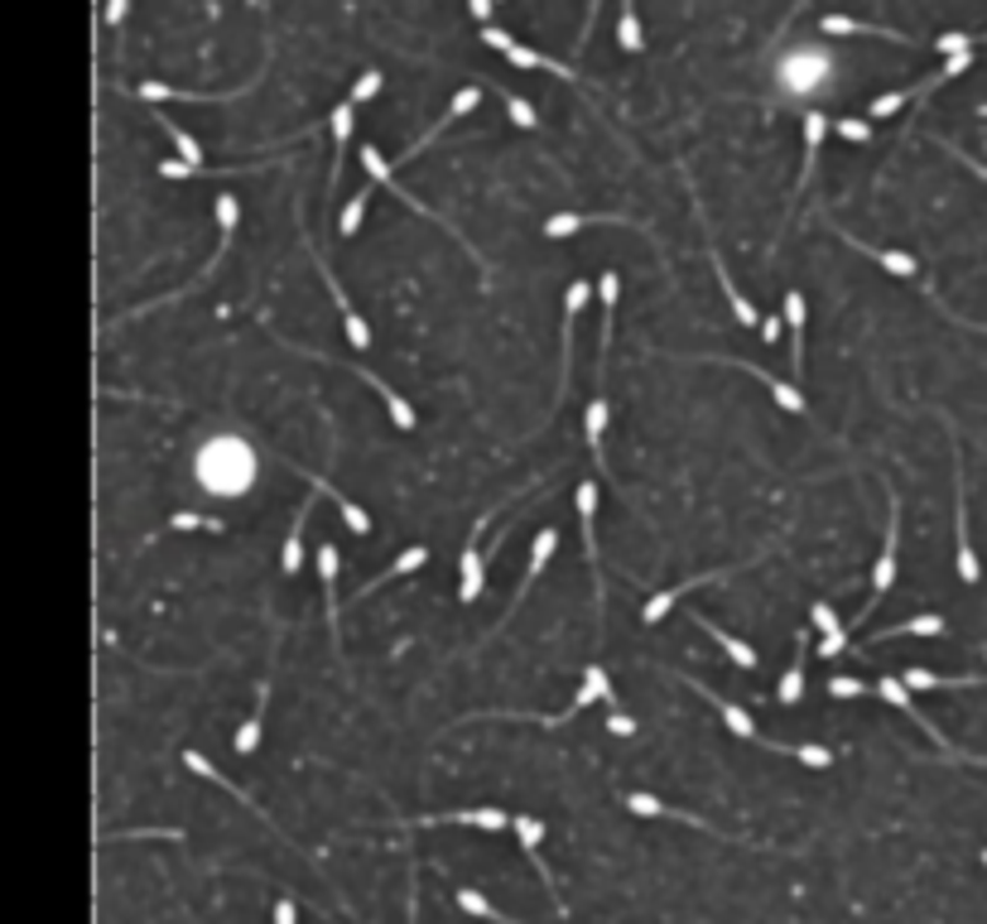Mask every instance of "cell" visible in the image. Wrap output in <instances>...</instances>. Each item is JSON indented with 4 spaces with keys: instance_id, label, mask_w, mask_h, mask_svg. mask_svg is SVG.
Wrapping results in <instances>:
<instances>
[{
    "instance_id": "6da1fadb",
    "label": "cell",
    "mask_w": 987,
    "mask_h": 924,
    "mask_svg": "<svg viewBox=\"0 0 987 924\" xmlns=\"http://www.w3.org/2000/svg\"><path fill=\"white\" fill-rule=\"evenodd\" d=\"M882 492H886V540H882V558H876V568H872V598H868V607H862L858 616H852V626L848 631H858L868 616L876 612V602L892 592V582H896V554H900V496H896V486H892V477H882Z\"/></svg>"
},
{
    "instance_id": "7a4b0ae2",
    "label": "cell",
    "mask_w": 987,
    "mask_h": 924,
    "mask_svg": "<svg viewBox=\"0 0 987 924\" xmlns=\"http://www.w3.org/2000/svg\"><path fill=\"white\" fill-rule=\"evenodd\" d=\"M949 429V453H954V568H959V582H978L983 578V564H978V550L968 540V496H964V453H959V434L954 424L944 419Z\"/></svg>"
},
{
    "instance_id": "3957f363",
    "label": "cell",
    "mask_w": 987,
    "mask_h": 924,
    "mask_svg": "<svg viewBox=\"0 0 987 924\" xmlns=\"http://www.w3.org/2000/svg\"><path fill=\"white\" fill-rule=\"evenodd\" d=\"M299 241H303V251H309V255H313V270H319V279H323V285H328V294H333V303H337V313H343V327H347V343H352V347H361V351H367V347H371V323H367V319H361V313H357V309H352L347 289H343V285H337V279H333V270H328V261H323V255H319V246H313V236H309V231H303V212H299Z\"/></svg>"
},
{
    "instance_id": "277c9868",
    "label": "cell",
    "mask_w": 987,
    "mask_h": 924,
    "mask_svg": "<svg viewBox=\"0 0 987 924\" xmlns=\"http://www.w3.org/2000/svg\"><path fill=\"white\" fill-rule=\"evenodd\" d=\"M438 823H468L482 833H502L510 823L506 809H444V813H414V819H391V829H438Z\"/></svg>"
},
{
    "instance_id": "5b68a950",
    "label": "cell",
    "mask_w": 987,
    "mask_h": 924,
    "mask_svg": "<svg viewBox=\"0 0 987 924\" xmlns=\"http://www.w3.org/2000/svg\"><path fill=\"white\" fill-rule=\"evenodd\" d=\"M751 564H757V558H747V564H733V568H713V574H693V578H685V582H675V588L655 592V598L641 607V622H645V626L665 622V616L675 612V602H679V598H689L693 588H709V582H718V578H733V574H742V568H751Z\"/></svg>"
},
{
    "instance_id": "8992f818",
    "label": "cell",
    "mask_w": 987,
    "mask_h": 924,
    "mask_svg": "<svg viewBox=\"0 0 987 924\" xmlns=\"http://www.w3.org/2000/svg\"><path fill=\"white\" fill-rule=\"evenodd\" d=\"M588 299H593V285H588V279H574V285L564 289V361H559V391H554V405L564 400L569 381H574V323H578V313L588 309Z\"/></svg>"
},
{
    "instance_id": "52a82bcc",
    "label": "cell",
    "mask_w": 987,
    "mask_h": 924,
    "mask_svg": "<svg viewBox=\"0 0 987 924\" xmlns=\"http://www.w3.org/2000/svg\"><path fill=\"white\" fill-rule=\"evenodd\" d=\"M510 829H516V838H520V847H526L530 867H535V871H540V881H544V891H550V901H554V910H559V915H569V905H564V896H559V881H554L550 862H544V857H540V838H544V823H540V819H530V813H510Z\"/></svg>"
},
{
    "instance_id": "ba28073f",
    "label": "cell",
    "mask_w": 987,
    "mask_h": 924,
    "mask_svg": "<svg viewBox=\"0 0 987 924\" xmlns=\"http://www.w3.org/2000/svg\"><path fill=\"white\" fill-rule=\"evenodd\" d=\"M486 520H492V516H482L478 525H472L468 544H462V564H458V602H462V607H468V602H478V598H482V582H486V554L478 550V540H482Z\"/></svg>"
},
{
    "instance_id": "9c48e42d",
    "label": "cell",
    "mask_w": 987,
    "mask_h": 924,
    "mask_svg": "<svg viewBox=\"0 0 987 924\" xmlns=\"http://www.w3.org/2000/svg\"><path fill=\"white\" fill-rule=\"evenodd\" d=\"M583 227H631V231H641V236H651V227L636 222V217H621V212H559V217L544 222V236L564 241V236H574V231H583Z\"/></svg>"
},
{
    "instance_id": "30bf717a",
    "label": "cell",
    "mask_w": 987,
    "mask_h": 924,
    "mask_svg": "<svg viewBox=\"0 0 987 924\" xmlns=\"http://www.w3.org/2000/svg\"><path fill=\"white\" fill-rule=\"evenodd\" d=\"M713 361H727V357H713ZM733 371H747L751 381H761L766 391H771V400L785 409V415H804L810 419V400H804V391H795V381H781V376H771V371H761V367H751V361H727Z\"/></svg>"
},
{
    "instance_id": "8fae6325",
    "label": "cell",
    "mask_w": 987,
    "mask_h": 924,
    "mask_svg": "<svg viewBox=\"0 0 987 924\" xmlns=\"http://www.w3.org/2000/svg\"><path fill=\"white\" fill-rule=\"evenodd\" d=\"M679 684H689L693 693H703V698H709L713 708H718V717H723V727H727L733 737H742V741H757V737H761V732H757V723H751V713L742 708V703L723 698V693H713L709 684H703V679H689V674H679Z\"/></svg>"
},
{
    "instance_id": "7c38bea8",
    "label": "cell",
    "mask_w": 987,
    "mask_h": 924,
    "mask_svg": "<svg viewBox=\"0 0 987 924\" xmlns=\"http://www.w3.org/2000/svg\"><path fill=\"white\" fill-rule=\"evenodd\" d=\"M347 371H352V376H361V381H367V385H371V391H376V395H381L386 415H391V424H395V429H400V434L420 429V415H414V409H410V400H405V395H400V391H395V385H391V381H381V376H376V371H367V367H357V361H347Z\"/></svg>"
},
{
    "instance_id": "4fadbf2b",
    "label": "cell",
    "mask_w": 987,
    "mask_h": 924,
    "mask_svg": "<svg viewBox=\"0 0 987 924\" xmlns=\"http://www.w3.org/2000/svg\"><path fill=\"white\" fill-rule=\"evenodd\" d=\"M478 102H482V88H462V92L454 96V102H448V112H444V116H438V120H434V130H429V136H420V140H414V145H410V150H405V154H400V160L391 164V174H395V169H400V164L420 160V154H424V150H429V145H434L438 136H444V130H448V126H454V120H458V116H468V112H472V106H478Z\"/></svg>"
},
{
    "instance_id": "5bb4252c",
    "label": "cell",
    "mask_w": 987,
    "mask_h": 924,
    "mask_svg": "<svg viewBox=\"0 0 987 924\" xmlns=\"http://www.w3.org/2000/svg\"><path fill=\"white\" fill-rule=\"evenodd\" d=\"M621 805L636 813V819H679V823H689V829H703V833L723 838V829H713L709 819H699V813H689V809H669L655 795H641V789H627V795H621Z\"/></svg>"
},
{
    "instance_id": "9a60e30c",
    "label": "cell",
    "mask_w": 987,
    "mask_h": 924,
    "mask_svg": "<svg viewBox=\"0 0 987 924\" xmlns=\"http://www.w3.org/2000/svg\"><path fill=\"white\" fill-rule=\"evenodd\" d=\"M828 227L838 231V241H843V246L862 251V255H868V261H876V265H882L886 275H896V279H916V275H920L916 255H906V251H886V246H868V241H858V236H852V231H843L838 222H828Z\"/></svg>"
},
{
    "instance_id": "2e32d148",
    "label": "cell",
    "mask_w": 987,
    "mask_h": 924,
    "mask_svg": "<svg viewBox=\"0 0 987 924\" xmlns=\"http://www.w3.org/2000/svg\"><path fill=\"white\" fill-rule=\"evenodd\" d=\"M319 578L328 598V631H333V655H343V607H337V550L319 544Z\"/></svg>"
},
{
    "instance_id": "e0dca14e",
    "label": "cell",
    "mask_w": 987,
    "mask_h": 924,
    "mask_svg": "<svg viewBox=\"0 0 987 924\" xmlns=\"http://www.w3.org/2000/svg\"><path fill=\"white\" fill-rule=\"evenodd\" d=\"M828 130H834V120H828L824 112H804V164H800V178H795V198H804V188H810L814 178V160H819Z\"/></svg>"
},
{
    "instance_id": "ac0fdd59",
    "label": "cell",
    "mask_w": 987,
    "mask_h": 924,
    "mask_svg": "<svg viewBox=\"0 0 987 924\" xmlns=\"http://www.w3.org/2000/svg\"><path fill=\"white\" fill-rule=\"evenodd\" d=\"M184 765H188V771H193V775H203V781L222 785V789H227V795H231V799H241V805H246V809L255 813V819H261V823H265V829H275V819H271V813H265L261 805H255V799H251V795H246V789H241V785H231V781H227V775H222V771H217V765H213V761H207V756H203V751H184Z\"/></svg>"
},
{
    "instance_id": "d6986e66",
    "label": "cell",
    "mask_w": 987,
    "mask_h": 924,
    "mask_svg": "<svg viewBox=\"0 0 987 924\" xmlns=\"http://www.w3.org/2000/svg\"><path fill=\"white\" fill-rule=\"evenodd\" d=\"M944 631H949L944 616L925 612V616H910V622H900V626H882V631H876V636L858 640V646H852V655H858V660H862V650H868V646H882V640H896V636H944Z\"/></svg>"
},
{
    "instance_id": "ffe728a7",
    "label": "cell",
    "mask_w": 987,
    "mask_h": 924,
    "mask_svg": "<svg viewBox=\"0 0 987 924\" xmlns=\"http://www.w3.org/2000/svg\"><path fill=\"white\" fill-rule=\"evenodd\" d=\"M554 550H559V530L554 525H544L540 534H535V550H530V564H526V582H520V592L510 598V616L520 612V602H526V592L535 588V578L550 568V558H554Z\"/></svg>"
},
{
    "instance_id": "44dd1931",
    "label": "cell",
    "mask_w": 987,
    "mask_h": 924,
    "mask_svg": "<svg viewBox=\"0 0 987 924\" xmlns=\"http://www.w3.org/2000/svg\"><path fill=\"white\" fill-rule=\"evenodd\" d=\"M709 261H713V270H718V285H723V294H727V309H733V319L742 323V327H761V319H757V309H751V299L737 289V279L727 275V265H723V251L713 246V236H709Z\"/></svg>"
},
{
    "instance_id": "7402d4cb",
    "label": "cell",
    "mask_w": 987,
    "mask_h": 924,
    "mask_svg": "<svg viewBox=\"0 0 987 924\" xmlns=\"http://www.w3.org/2000/svg\"><path fill=\"white\" fill-rule=\"evenodd\" d=\"M824 34H868V39H886V44H900V48H920V39H910V34L882 30V24L852 20V15H824Z\"/></svg>"
},
{
    "instance_id": "603a6c76",
    "label": "cell",
    "mask_w": 987,
    "mask_h": 924,
    "mask_svg": "<svg viewBox=\"0 0 987 924\" xmlns=\"http://www.w3.org/2000/svg\"><path fill=\"white\" fill-rule=\"evenodd\" d=\"M583 439H588L593 448V462L597 472H612V462H607V395H593L588 400V415H583Z\"/></svg>"
},
{
    "instance_id": "cb8c5ba5",
    "label": "cell",
    "mask_w": 987,
    "mask_h": 924,
    "mask_svg": "<svg viewBox=\"0 0 987 924\" xmlns=\"http://www.w3.org/2000/svg\"><path fill=\"white\" fill-rule=\"evenodd\" d=\"M506 58H510V68H526V72H554L559 82H574L578 88V68H569V63H559V58H550V54H540V48H526V44H510L506 48Z\"/></svg>"
},
{
    "instance_id": "d4e9b609",
    "label": "cell",
    "mask_w": 987,
    "mask_h": 924,
    "mask_svg": "<svg viewBox=\"0 0 987 924\" xmlns=\"http://www.w3.org/2000/svg\"><path fill=\"white\" fill-rule=\"evenodd\" d=\"M785 323H790V371L804 381V294L785 289Z\"/></svg>"
},
{
    "instance_id": "484cf974",
    "label": "cell",
    "mask_w": 987,
    "mask_h": 924,
    "mask_svg": "<svg viewBox=\"0 0 987 924\" xmlns=\"http://www.w3.org/2000/svg\"><path fill=\"white\" fill-rule=\"evenodd\" d=\"M309 486H313L319 496H328V501H333L337 510H343V520H347V530H352V534H367V530H371V516H367V510L352 501L347 492H337V486L328 482V477H309Z\"/></svg>"
},
{
    "instance_id": "4316f807",
    "label": "cell",
    "mask_w": 987,
    "mask_h": 924,
    "mask_svg": "<svg viewBox=\"0 0 987 924\" xmlns=\"http://www.w3.org/2000/svg\"><path fill=\"white\" fill-rule=\"evenodd\" d=\"M804 655H810V636H804V626H800V636H795V660H790V670L781 674V689H776V698H781L785 708H795V703L804 698Z\"/></svg>"
},
{
    "instance_id": "83f0119b",
    "label": "cell",
    "mask_w": 987,
    "mask_h": 924,
    "mask_svg": "<svg viewBox=\"0 0 987 924\" xmlns=\"http://www.w3.org/2000/svg\"><path fill=\"white\" fill-rule=\"evenodd\" d=\"M900 684H906L910 693H920V689H978V684H987V674H934V670H906L900 674Z\"/></svg>"
},
{
    "instance_id": "f1b7e54d",
    "label": "cell",
    "mask_w": 987,
    "mask_h": 924,
    "mask_svg": "<svg viewBox=\"0 0 987 924\" xmlns=\"http://www.w3.org/2000/svg\"><path fill=\"white\" fill-rule=\"evenodd\" d=\"M309 516H313V496H303V506H299L295 525H289L285 550H279V568H285L289 578H295V574H299V564H303V525H309Z\"/></svg>"
},
{
    "instance_id": "f546056e",
    "label": "cell",
    "mask_w": 987,
    "mask_h": 924,
    "mask_svg": "<svg viewBox=\"0 0 987 924\" xmlns=\"http://www.w3.org/2000/svg\"><path fill=\"white\" fill-rule=\"evenodd\" d=\"M424 564H429V550H424V544H410V550H400L391 558V568H381V574H376L367 588H361V598H367V592H376L381 582H395V578H405V574H414V568H424Z\"/></svg>"
},
{
    "instance_id": "4dcf8cb0",
    "label": "cell",
    "mask_w": 987,
    "mask_h": 924,
    "mask_svg": "<svg viewBox=\"0 0 987 924\" xmlns=\"http://www.w3.org/2000/svg\"><path fill=\"white\" fill-rule=\"evenodd\" d=\"M265 703H271V674L261 679V689H255V713L241 723V732H237V751L241 756H251L255 747H261V727H265Z\"/></svg>"
},
{
    "instance_id": "1f68e13d",
    "label": "cell",
    "mask_w": 987,
    "mask_h": 924,
    "mask_svg": "<svg viewBox=\"0 0 987 924\" xmlns=\"http://www.w3.org/2000/svg\"><path fill=\"white\" fill-rule=\"evenodd\" d=\"M693 622H699V626H703V631H709V636L718 640V646H723V650H727V660H733V665H737V670H757V665H761V655H757V650H751V646H747V640L727 636V631H723V626H713V622H709V616H693Z\"/></svg>"
},
{
    "instance_id": "d6a6232c",
    "label": "cell",
    "mask_w": 987,
    "mask_h": 924,
    "mask_svg": "<svg viewBox=\"0 0 987 924\" xmlns=\"http://www.w3.org/2000/svg\"><path fill=\"white\" fill-rule=\"evenodd\" d=\"M352 112L357 106L352 102H343V106H333V116H328V126H333V178L328 184H337V174H343V154H347V145H352Z\"/></svg>"
},
{
    "instance_id": "836d02e7",
    "label": "cell",
    "mask_w": 987,
    "mask_h": 924,
    "mask_svg": "<svg viewBox=\"0 0 987 924\" xmlns=\"http://www.w3.org/2000/svg\"><path fill=\"white\" fill-rule=\"evenodd\" d=\"M458 910H462V915H478V920H486V924H520V920L502 915V910L486 901L478 886H458Z\"/></svg>"
},
{
    "instance_id": "e575fe53",
    "label": "cell",
    "mask_w": 987,
    "mask_h": 924,
    "mask_svg": "<svg viewBox=\"0 0 987 924\" xmlns=\"http://www.w3.org/2000/svg\"><path fill=\"white\" fill-rule=\"evenodd\" d=\"M617 44L627 48V54H641V48H645L641 15H636V0H621V10H617Z\"/></svg>"
},
{
    "instance_id": "d590c367",
    "label": "cell",
    "mask_w": 987,
    "mask_h": 924,
    "mask_svg": "<svg viewBox=\"0 0 987 924\" xmlns=\"http://www.w3.org/2000/svg\"><path fill=\"white\" fill-rule=\"evenodd\" d=\"M154 120H160V130H164L169 140H174V150L184 154V164H188V169H198V164H203V145L193 140L188 130H179V126H174V120H169V116H154Z\"/></svg>"
},
{
    "instance_id": "8d00e7d4",
    "label": "cell",
    "mask_w": 987,
    "mask_h": 924,
    "mask_svg": "<svg viewBox=\"0 0 987 924\" xmlns=\"http://www.w3.org/2000/svg\"><path fill=\"white\" fill-rule=\"evenodd\" d=\"M496 96H502V102H506V116L516 120L520 130H540V116H535V106H530V102H526V96H520V92H510V88H496Z\"/></svg>"
},
{
    "instance_id": "74e56055",
    "label": "cell",
    "mask_w": 987,
    "mask_h": 924,
    "mask_svg": "<svg viewBox=\"0 0 987 924\" xmlns=\"http://www.w3.org/2000/svg\"><path fill=\"white\" fill-rule=\"evenodd\" d=\"M367 203H371V188L352 193L347 208H343V217H337V236H357V231H361V217H367Z\"/></svg>"
},
{
    "instance_id": "f35d334b",
    "label": "cell",
    "mask_w": 987,
    "mask_h": 924,
    "mask_svg": "<svg viewBox=\"0 0 987 924\" xmlns=\"http://www.w3.org/2000/svg\"><path fill=\"white\" fill-rule=\"evenodd\" d=\"M169 530H207V534H227V520L203 516V510H179V516H169Z\"/></svg>"
},
{
    "instance_id": "ab89813d",
    "label": "cell",
    "mask_w": 987,
    "mask_h": 924,
    "mask_svg": "<svg viewBox=\"0 0 987 924\" xmlns=\"http://www.w3.org/2000/svg\"><path fill=\"white\" fill-rule=\"evenodd\" d=\"M583 684L597 689V703H607V713H617V708H621V703H617V689H612V679H607V670H602V665H597V660L588 665V670H583Z\"/></svg>"
},
{
    "instance_id": "60d3db41",
    "label": "cell",
    "mask_w": 987,
    "mask_h": 924,
    "mask_svg": "<svg viewBox=\"0 0 987 924\" xmlns=\"http://www.w3.org/2000/svg\"><path fill=\"white\" fill-rule=\"evenodd\" d=\"M916 102V88H900V92H886V96H876V102L868 106V120H886V116H896L900 106H910Z\"/></svg>"
},
{
    "instance_id": "b9f144b4",
    "label": "cell",
    "mask_w": 987,
    "mask_h": 924,
    "mask_svg": "<svg viewBox=\"0 0 987 924\" xmlns=\"http://www.w3.org/2000/svg\"><path fill=\"white\" fill-rule=\"evenodd\" d=\"M834 130L843 140H852V145H868L872 140V120L868 116H843V120H834Z\"/></svg>"
},
{
    "instance_id": "7bdbcfd3",
    "label": "cell",
    "mask_w": 987,
    "mask_h": 924,
    "mask_svg": "<svg viewBox=\"0 0 987 924\" xmlns=\"http://www.w3.org/2000/svg\"><path fill=\"white\" fill-rule=\"evenodd\" d=\"M795 761L810 765V771H828L834 765V751L828 747H814V741H804V747H795Z\"/></svg>"
},
{
    "instance_id": "ee69618b",
    "label": "cell",
    "mask_w": 987,
    "mask_h": 924,
    "mask_svg": "<svg viewBox=\"0 0 987 924\" xmlns=\"http://www.w3.org/2000/svg\"><path fill=\"white\" fill-rule=\"evenodd\" d=\"M810 622L819 626L824 636H838V631H848L843 622H838V612H834V607H828V602H814V607H810Z\"/></svg>"
},
{
    "instance_id": "f6af8a7d",
    "label": "cell",
    "mask_w": 987,
    "mask_h": 924,
    "mask_svg": "<svg viewBox=\"0 0 987 924\" xmlns=\"http://www.w3.org/2000/svg\"><path fill=\"white\" fill-rule=\"evenodd\" d=\"M376 92H381V72H361V78L352 82V96H347V102H352V106H361V102H371Z\"/></svg>"
},
{
    "instance_id": "bcb514c9",
    "label": "cell",
    "mask_w": 987,
    "mask_h": 924,
    "mask_svg": "<svg viewBox=\"0 0 987 924\" xmlns=\"http://www.w3.org/2000/svg\"><path fill=\"white\" fill-rule=\"evenodd\" d=\"M597 10H602V0H588V10H583V24H578V39H574V58L588 48L593 39V24H597Z\"/></svg>"
},
{
    "instance_id": "7dc6e473",
    "label": "cell",
    "mask_w": 987,
    "mask_h": 924,
    "mask_svg": "<svg viewBox=\"0 0 987 924\" xmlns=\"http://www.w3.org/2000/svg\"><path fill=\"white\" fill-rule=\"evenodd\" d=\"M934 145H940V150H949V154H954L959 164H964V169H973V174H978L983 184H987V164H978V160H973V154H964V150H959L954 140H944V136H934Z\"/></svg>"
},
{
    "instance_id": "c3c4849f",
    "label": "cell",
    "mask_w": 987,
    "mask_h": 924,
    "mask_svg": "<svg viewBox=\"0 0 987 924\" xmlns=\"http://www.w3.org/2000/svg\"><path fill=\"white\" fill-rule=\"evenodd\" d=\"M828 693H834V698H862V693H868V684H862V679H828Z\"/></svg>"
},
{
    "instance_id": "681fc988",
    "label": "cell",
    "mask_w": 987,
    "mask_h": 924,
    "mask_svg": "<svg viewBox=\"0 0 987 924\" xmlns=\"http://www.w3.org/2000/svg\"><path fill=\"white\" fill-rule=\"evenodd\" d=\"M607 732H612V737H636V723L617 708V713H607Z\"/></svg>"
},
{
    "instance_id": "f907efd6",
    "label": "cell",
    "mask_w": 987,
    "mask_h": 924,
    "mask_svg": "<svg viewBox=\"0 0 987 924\" xmlns=\"http://www.w3.org/2000/svg\"><path fill=\"white\" fill-rule=\"evenodd\" d=\"M482 44H486V48H496V54H506V48L516 44V39H510L506 30H496V24H486V30H482Z\"/></svg>"
},
{
    "instance_id": "816d5d0a",
    "label": "cell",
    "mask_w": 987,
    "mask_h": 924,
    "mask_svg": "<svg viewBox=\"0 0 987 924\" xmlns=\"http://www.w3.org/2000/svg\"><path fill=\"white\" fill-rule=\"evenodd\" d=\"M410 924H420V867L410 862Z\"/></svg>"
},
{
    "instance_id": "f5cc1de1",
    "label": "cell",
    "mask_w": 987,
    "mask_h": 924,
    "mask_svg": "<svg viewBox=\"0 0 987 924\" xmlns=\"http://www.w3.org/2000/svg\"><path fill=\"white\" fill-rule=\"evenodd\" d=\"M848 636H852V631H838V636H824V646H819L824 660H834L838 650H848Z\"/></svg>"
},
{
    "instance_id": "db71d44e",
    "label": "cell",
    "mask_w": 987,
    "mask_h": 924,
    "mask_svg": "<svg viewBox=\"0 0 987 924\" xmlns=\"http://www.w3.org/2000/svg\"><path fill=\"white\" fill-rule=\"evenodd\" d=\"M126 10H130V0H106L102 20H106V24H112V30H116V24H120V20H126Z\"/></svg>"
},
{
    "instance_id": "11a10c76",
    "label": "cell",
    "mask_w": 987,
    "mask_h": 924,
    "mask_svg": "<svg viewBox=\"0 0 987 924\" xmlns=\"http://www.w3.org/2000/svg\"><path fill=\"white\" fill-rule=\"evenodd\" d=\"M295 920H299L295 901H275V924H295Z\"/></svg>"
},
{
    "instance_id": "9f6ffc18",
    "label": "cell",
    "mask_w": 987,
    "mask_h": 924,
    "mask_svg": "<svg viewBox=\"0 0 987 924\" xmlns=\"http://www.w3.org/2000/svg\"><path fill=\"white\" fill-rule=\"evenodd\" d=\"M468 10H472L478 20H492V0H468Z\"/></svg>"
},
{
    "instance_id": "6f0895ef",
    "label": "cell",
    "mask_w": 987,
    "mask_h": 924,
    "mask_svg": "<svg viewBox=\"0 0 987 924\" xmlns=\"http://www.w3.org/2000/svg\"><path fill=\"white\" fill-rule=\"evenodd\" d=\"M757 333L766 337V343H776V337H781V323H776V319H766V323L757 327Z\"/></svg>"
},
{
    "instance_id": "680465c9",
    "label": "cell",
    "mask_w": 987,
    "mask_h": 924,
    "mask_svg": "<svg viewBox=\"0 0 987 924\" xmlns=\"http://www.w3.org/2000/svg\"><path fill=\"white\" fill-rule=\"evenodd\" d=\"M800 10H804V0H795V5H790V15H785L781 24H776V34H785V24H790V20H795V15H800Z\"/></svg>"
},
{
    "instance_id": "91938a15",
    "label": "cell",
    "mask_w": 987,
    "mask_h": 924,
    "mask_svg": "<svg viewBox=\"0 0 987 924\" xmlns=\"http://www.w3.org/2000/svg\"><path fill=\"white\" fill-rule=\"evenodd\" d=\"M983 867H987V847H983Z\"/></svg>"
}]
</instances>
